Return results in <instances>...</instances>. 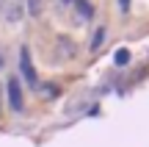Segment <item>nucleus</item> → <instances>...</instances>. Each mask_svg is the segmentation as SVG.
Returning a JSON list of instances; mask_svg holds the SVG:
<instances>
[{
  "instance_id": "obj_5",
  "label": "nucleus",
  "mask_w": 149,
  "mask_h": 147,
  "mask_svg": "<svg viewBox=\"0 0 149 147\" xmlns=\"http://www.w3.org/2000/svg\"><path fill=\"white\" fill-rule=\"evenodd\" d=\"M44 3H47V0H25V11L33 20H39V17L44 14Z\"/></svg>"
},
{
  "instance_id": "obj_11",
  "label": "nucleus",
  "mask_w": 149,
  "mask_h": 147,
  "mask_svg": "<svg viewBox=\"0 0 149 147\" xmlns=\"http://www.w3.org/2000/svg\"><path fill=\"white\" fill-rule=\"evenodd\" d=\"M64 3H66V6H72V0H64Z\"/></svg>"
},
{
  "instance_id": "obj_3",
  "label": "nucleus",
  "mask_w": 149,
  "mask_h": 147,
  "mask_svg": "<svg viewBox=\"0 0 149 147\" xmlns=\"http://www.w3.org/2000/svg\"><path fill=\"white\" fill-rule=\"evenodd\" d=\"M3 17L11 25H19V20L25 17V0H8V3L3 6Z\"/></svg>"
},
{
  "instance_id": "obj_2",
  "label": "nucleus",
  "mask_w": 149,
  "mask_h": 147,
  "mask_svg": "<svg viewBox=\"0 0 149 147\" xmlns=\"http://www.w3.org/2000/svg\"><path fill=\"white\" fill-rule=\"evenodd\" d=\"M6 94H8L11 108H14V111H22V106H25V94H22L19 78H8V83H6Z\"/></svg>"
},
{
  "instance_id": "obj_10",
  "label": "nucleus",
  "mask_w": 149,
  "mask_h": 147,
  "mask_svg": "<svg viewBox=\"0 0 149 147\" xmlns=\"http://www.w3.org/2000/svg\"><path fill=\"white\" fill-rule=\"evenodd\" d=\"M3 6H6V0H0V8H3Z\"/></svg>"
},
{
  "instance_id": "obj_8",
  "label": "nucleus",
  "mask_w": 149,
  "mask_h": 147,
  "mask_svg": "<svg viewBox=\"0 0 149 147\" xmlns=\"http://www.w3.org/2000/svg\"><path fill=\"white\" fill-rule=\"evenodd\" d=\"M119 11L127 14V11H130V0H119Z\"/></svg>"
},
{
  "instance_id": "obj_4",
  "label": "nucleus",
  "mask_w": 149,
  "mask_h": 147,
  "mask_svg": "<svg viewBox=\"0 0 149 147\" xmlns=\"http://www.w3.org/2000/svg\"><path fill=\"white\" fill-rule=\"evenodd\" d=\"M72 6H74V11H77V20H91L94 17V6H91V0H72Z\"/></svg>"
},
{
  "instance_id": "obj_7",
  "label": "nucleus",
  "mask_w": 149,
  "mask_h": 147,
  "mask_svg": "<svg viewBox=\"0 0 149 147\" xmlns=\"http://www.w3.org/2000/svg\"><path fill=\"white\" fill-rule=\"evenodd\" d=\"M127 58H130V53H127V50H119V53H116V64H119V67H122V64H127Z\"/></svg>"
},
{
  "instance_id": "obj_1",
  "label": "nucleus",
  "mask_w": 149,
  "mask_h": 147,
  "mask_svg": "<svg viewBox=\"0 0 149 147\" xmlns=\"http://www.w3.org/2000/svg\"><path fill=\"white\" fill-rule=\"evenodd\" d=\"M19 72L25 78L28 86H39V78H36V70H33V61H31V50L22 47L19 50Z\"/></svg>"
},
{
  "instance_id": "obj_9",
  "label": "nucleus",
  "mask_w": 149,
  "mask_h": 147,
  "mask_svg": "<svg viewBox=\"0 0 149 147\" xmlns=\"http://www.w3.org/2000/svg\"><path fill=\"white\" fill-rule=\"evenodd\" d=\"M0 108H3V92H0Z\"/></svg>"
},
{
  "instance_id": "obj_12",
  "label": "nucleus",
  "mask_w": 149,
  "mask_h": 147,
  "mask_svg": "<svg viewBox=\"0 0 149 147\" xmlns=\"http://www.w3.org/2000/svg\"><path fill=\"white\" fill-rule=\"evenodd\" d=\"M0 64H3V61H0Z\"/></svg>"
},
{
  "instance_id": "obj_6",
  "label": "nucleus",
  "mask_w": 149,
  "mask_h": 147,
  "mask_svg": "<svg viewBox=\"0 0 149 147\" xmlns=\"http://www.w3.org/2000/svg\"><path fill=\"white\" fill-rule=\"evenodd\" d=\"M102 39H105V28H100V31L94 33V39H91V50H97L102 44Z\"/></svg>"
}]
</instances>
